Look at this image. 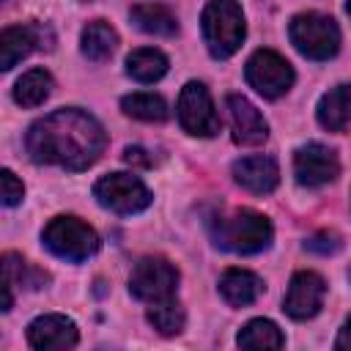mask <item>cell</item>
Wrapping results in <instances>:
<instances>
[{"instance_id": "6da1fadb", "label": "cell", "mask_w": 351, "mask_h": 351, "mask_svg": "<svg viewBox=\"0 0 351 351\" xmlns=\"http://www.w3.org/2000/svg\"><path fill=\"white\" fill-rule=\"evenodd\" d=\"M27 154L38 165H58L63 170L90 167L104 145L107 134L101 123L82 110H55L27 129Z\"/></svg>"}, {"instance_id": "7a4b0ae2", "label": "cell", "mask_w": 351, "mask_h": 351, "mask_svg": "<svg viewBox=\"0 0 351 351\" xmlns=\"http://www.w3.org/2000/svg\"><path fill=\"white\" fill-rule=\"evenodd\" d=\"M211 236H214V244L228 252L252 255L271 244V222L258 211L241 208L228 217H219L214 222Z\"/></svg>"}, {"instance_id": "3957f363", "label": "cell", "mask_w": 351, "mask_h": 351, "mask_svg": "<svg viewBox=\"0 0 351 351\" xmlns=\"http://www.w3.org/2000/svg\"><path fill=\"white\" fill-rule=\"evenodd\" d=\"M203 38L214 58H230L244 41V14L236 0H208L203 8Z\"/></svg>"}, {"instance_id": "277c9868", "label": "cell", "mask_w": 351, "mask_h": 351, "mask_svg": "<svg viewBox=\"0 0 351 351\" xmlns=\"http://www.w3.org/2000/svg\"><path fill=\"white\" fill-rule=\"evenodd\" d=\"M41 241L52 255H58L63 261H71V263L88 261L99 250L96 230L88 222H82L80 217H66V214L49 219V225L41 233Z\"/></svg>"}, {"instance_id": "5b68a950", "label": "cell", "mask_w": 351, "mask_h": 351, "mask_svg": "<svg viewBox=\"0 0 351 351\" xmlns=\"http://www.w3.org/2000/svg\"><path fill=\"white\" fill-rule=\"evenodd\" d=\"M288 36H291V44L310 60H329L340 49V30L335 19L326 14L307 11L293 16Z\"/></svg>"}, {"instance_id": "8992f818", "label": "cell", "mask_w": 351, "mask_h": 351, "mask_svg": "<svg viewBox=\"0 0 351 351\" xmlns=\"http://www.w3.org/2000/svg\"><path fill=\"white\" fill-rule=\"evenodd\" d=\"M93 197L99 206L115 211V214H137L151 206V192L148 186L132 176V173H110L101 176L93 184Z\"/></svg>"}, {"instance_id": "52a82bcc", "label": "cell", "mask_w": 351, "mask_h": 351, "mask_svg": "<svg viewBox=\"0 0 351 351\" xmlns=\"http://www.w3.org/2000/svg\"><path fill=\"white\" fill-rule=\"evenodd\" d=\"M178 121L184 132L195 137H214L219 132V115L214 110L211 93L203 82H186L178 96Z\"/></svg>"}, {"instance_id": "ba28073f", "label": "cell", "mask_w": 351, "mask_h": 351, "mask_svg": "<svg viewBox=\"0 0 351 351\" xmlns=\"http://www.w3.org/2000/svg\"><path fill=\"white\" fill-rule=\"evenodd\" d=\"M176 285H178V271L165 258H143L129 274L132 296H137L140 302H148V304L170 299L176 293Z\"/></svg>"}, {"instance_id": "9c48e42d", "label": "cell", "mask_w": 351, "mask_h": 351, "mask_svg": "<svg viewBox=\"0 0 351 351\" xmlns=\"http://www.w3.org/2000/svg\"><path fill=\"white\" fill-rule=\"evenodd\" d=\"M247 82L263 96V99H277L282 96L291 85H293V69L291 63L271 52V49H258L252 52V58L247 60Z\"/></svg>"}, {"instance_id": "30bf717a", "label": "cell", "mask_w": 351, "mask_h": 351, "mask_svg": "<svg viewBox=\"0 0 351 351\" xmlns=\"http://www.w3.org/2000/svg\"><path fill=\"white\" fill-rule=\"evenodd\" d=\"M293 176L302 186H326L340 176L337 154L321 143H307L293 154Z\"/></svg>"}, {"instance_id": "8fae6325", "label": "cell", "mask_w": 351, "mask_h": 351, "mask_svg": "<svg viewBox=\"0 0 351 351\" xmlns=\"http://www.w3.org/2000/svg\"><path fill=\"white\" fill-rule=\"evenodd\" d=\"M324 296H326V282H324L321 274H315V271H296L291 277L288 293L282 299V310L291 318H296V321H307V318H313L321 310Z\"/></svg>"}, {"instance_id": "7c38bea8", "label": "cell", "mask_w": 351, "mask_h": 351, "mask_svg": "<svg viewBox=\"0 0 351 351\" xmlns=\"http://www.w3.org/2000/svg\"><path fill=\"white\" fill-rule=\"evenodd\" d=\"M225 104H228L230 132L239 145H261L269 137V123L263 121V115L250 99H244L241 93H230Z\"/></svg>"}, {"instance_id": "4fadbf2b", "label": "cell", "mask_w": 351, "mask_h": 351, "mask_svg": "<svg viewBox=\"0 0 351 351\" xmlns=\"http://www.w3.org/2000/svg\"><path fill=\"white\" fill-rule=\"evenodd\" d=\"M80 340L77 326L71 318L66 315H38L30 326H27V343L33 348L41 351H63V348H74Z\"/></svg>"}, {"instance_id": "5bb4252c", "label": "cell", "mask_w": 351, "mask_h": 351, "mask_svg": "<svg viewBox=\"0 0 351 351\" xmlns=\"http://www.w3.org/2000/svg\"><path fill=\"white\" fill-rule=\"evenodd\" d=\"M233 178L236 184H241L247 192L255 195H266L277 186L280 181V167L271 156L255 154V156H244L239 162H233Z\"/></svg>"}, {"instance_id": "9a60e30c", "label": "cell", "mask_w": 351, "mask_h": 351, "mask_svg": "<svg viewBox=\"0 0 351 351\" xmlns=\"http://www.w3.org/2000/svg\"><path fill=\"white\" fill-rule=\"evenodd\" d=\"M219 293L233 307H247L263 293V280L244 269H228L219 277Z\"/></svg>"}, {"instance_id": "2e32d148", "label": "cell", "mask_w": 351, "mask_h": 351, "mask_svg": "<svg viewBox=\"0 0 351 351\" xmlns=\"http://www.w3.org/2000/svg\"><path fill=\"white\" fill-rule=\"evenodd\" d=\"M318 123L329 132H343L351 126V82L337 85L318 101Z\"/></svg>"}, {"instance_id": "e0dca14e", "label": "cell", "mask_w": 351, "mask_h": 351, "mask_svg": "<svg viewBox=\"0 0 351 351\" xmlns=\"http://www.w3.org/2000/svg\"><path fill=\"white\" fill-rule=\"evenodd\" d=\"M38 44V27L27 25H14L0 33V69L8 71L14 69L22 58H27Z\"/></svg>"}, {"instance_id": "ac0fdd59", "label": "cell", "mask_w": 351, "mask_h": 351, "mask_svg": "<svg viewBox=\"0 0 351 351\" xmlns=\"http://www.w3.org/2000/svg\"><path fill=\"white\" fill-rule=\"evenodd\" d=\"M115 44H118V33L104 22V19H93L82 27V36H80V49L88 60L93 63H101L107 60L112 52H115Z\"/></svg>"}, {"instance_id": "d6986e66", "label": "cell", "mask_w": 351, "mask_h": 351, "mask_svg": "<svg viewBox=\"0 0 351 351\" xmlns=\"http://www.w3.org/2000/svg\"><path fill=\"white\" fill-rule=\"evenodd\" d=\"M132 22L143 30V33H151V36H176L178 30V22L176 16L159 5V3H140L132 8Z\"/></svg>"}, {"instance_id": "ffe728a7", "label": "cell", "mask_w": 351, "mask_h": 351, "mask_svg": "<svg viewBox=\"0 0 351 351\" xmlns=\"http://www.w3.org/2000/svg\"><path fill=\"white\" fill-rule=\"evenodd\" d=\"M165 71H167V58L159 49L143 47V49L129 52L126 58V74L137 82H156L165 77Z\"/></svg>"}, {"instance_id": "44dd1931", "label": "cell", "mask_w": 351, "mask_h": 351, "mask_svg": "<svg viewBox=\"0 0 351 351\" xmlns=\"http://www.w3.org/2000/svg\"><path fill=\"white\" fill-rule=\"evenodd\" d=\"M49 93H52V77L44 69L25 71L14 85V99L22 107H38L49 99Z\"/></svg>"}, {"instance_id": "7402d4cb", "label": "cell", "mask_w": 351, "mask_h": 351, "mask_svg": "<svg viewBox=\"0 0 351 351\" xmlns=\"http://www.w3.org/2000/svg\"><path fill=\"white\" fill-rule=\"evenodd\" d=\"M239 346L241 348H282L285 346V337H282V332L277 329L274 321L252 318L239 332Z\"/></svg>"}, {"instance_id": "603a6c76", "label": "cell", "mask_w": 351, "mask_h": 351, "mask_svg": "<svg viewBox=\"0 0 351 351\" xmlns=\"http://www.w3.org/2000/svg\"><path fill=\"white\" fill-rule=\"evenodd\" d=\"M121 110L126 112V115H132V118H137V121H165L167 118V104H165V99L162 96H156V93H145V90H140V93H129V96H123L121 99Z\"/></svg>"}, {"instance_id": "cb8c5ba5", "label": "cell", "mask_w": 351, "mask_h": 351, "mask_svg": "<svg viewBox=\"0 0 351 351\" xmlns=\"http://www.w3.org/2000/svg\"><path fill=\"white\" fill-rule=\"evenodd\" d=\"M148 321L154 324V329L159 332V335H178L181 329H184V321H186V315H184V307L170 296V299H162V302H154L151 307H148Z\"/></svg>"}, {"instance_id": "d4e9b609", "label": "cell", "mask_w": 351, "mask_h": 351, "mask_svg": "<svg viewBox=\"0 0 351 351\" xmlns=\"http://www.w3.org/2000/svg\"><path fill=\"white\" fill-rule=\"evenodd\" d=\"M0 186H3V203H5V206H16V203L22 200V195H25L22 181H19L11 170H3V173H0Z\"/></svg>"}, {"instance_id": "484cf974", "label": "cell", "mask_w": 351, "mask_h": 351, "mask_svg": "<svg viewBox=\"0 0 351 351\" xmlns=\"http://www.w3.org/2000/svg\"><path fill=\"white\" fill-rule=\"evenodd\" d=\"M304 247H307V250H313V252L329 255V252H337V250H340V239H337L335 233H318V236H313Z\"/></svg>"}, {"instance_id": "4316f807", "label": "cell", "mask_w": 351, "mask_h": 351, "mask_svg": "<svg viewBox=\"0 0 351 351\" xmlns=\"http://www.w3.org/2000/svg\"><path fill=\"white\" fill-rule=\"evenodd\" d=\"M335 348L351 351V318L343 324V329H340V335H337V340H335Z\"/></svg>"}, {"instance_id": "83f0119b", "label": "cell", "mask_w": 351, "mask_h": 351, "mask_svg": "<svg viewBox=\"0 0 351 351\" xmlns=\"http://www.w3.org/2000/svg\"><path fill=\"white\" fill-rule=\"evenodd\" d=\"M143 154H145V151H140V148H126V151H123V159H126L129 165H132V162H134V165H151V159L143 156Z\"/></svg>"}, {"instance_id": "f1b7e54d", "label": "cell", "mask_w": 351, "mask_h": 351, "mask_svg": "<svg viewBox=\"0 0 351 351\" xmlns=\"http://www.w3.org/2000/svg\"><path fill=\"white\" fill-rule=\"evenodd\" d=\"M346 8H348V14H351V0H348V5H346Z\"/></svg>"}, {"instance_id": "f546056e", "label": "cell", "mask_w": 351, "mask_h": 351, "mask_svg": "<svg viewBox=\"0 0 351 351\" xmlns=\"http://www.w3.org/2000/svg\"><path fill=\"white\" fill-rule=\"evenodd\" d=\"M348 277H351V269H348Z\"/></svg>"}]
</instances>
